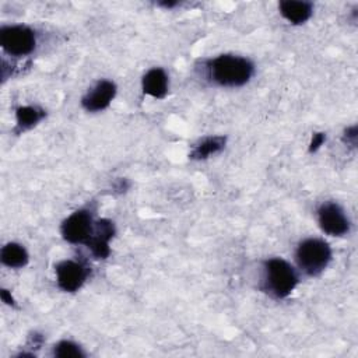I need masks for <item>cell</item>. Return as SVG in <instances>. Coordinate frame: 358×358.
<instances>
[{"instance_id":"16","label":"cell","mask_w":358,"mask_h":358,"mask_svg":"<svg viewBox=\"0 0 358 358\" xmlns=\"http://www.w3.org/2000/svg\"><path fill=\"white\" fill-rule=\"evenodd\" d=\"M324 141H326V134L324 133H315L312 136L310 143H309V152L317 151L323 145Z\"/></svg>"},{"instance_id":"17","label":"cell","mask_w":358,"mask_h":358,"mask_svg":"<svg viewBox=\"0 0 358 358\" xmlns=\"http://www.w3.org/2000/svg\"><path fill=\"white\" fill-rule=\"evenodd\" d=\"M357 126H351V127H347L345 131H344V141L347 144H351L352 147L357 144Z\"/></svg>"},{"instance_id":"15","label":"cell","mask_w":358,"mask_h":358,"mask_svg":"<svg viewBox=\"0 0 358 358\" xmlns=\"http://www.w3.org/2000/svg\"><path fill=\"white\" fill-rule=\"evenodd\" d=\"M53 355L57 358H81L85 357V352L78 344L70 340H62L55 345Z\"/></svg>"},{"instance_id":"8","label":"cell","mask_w":358,"mask_h":358,"mask_svg":"<svg viewBox=\"0 0 358 358\" xmlns=\"http://www.w3.org/2000/svg\"><path fill=\"white\" fill-rule=\"evenodd\" d=\"M115 95V83L109 80H101L81 98V105L87 112H99L110 105Z\"/></svg>"},{"instance_id":"1","label":"cell","mask_w":358,"mask_h":358,"mask_svg":"<svg viewBox=\"0 0 358 358\" xmlns=\"http://www.w3.org/2000/svg\"><path fill=\"white\" fill-rule=\"evenodd\" d=\"M253 63L238 55H220L207 63L208 78L220 87H242L252 78Z\"/></svg>"},{"instance_id":"10","label":"cell","mask_w":358,"mask_h":358,"mask_svg":"<svg viewBox=\"0 0 358 358\" xmlns=\"http://www.w3.org/2000/svg\"><path fill=\"white\" fill-rule=\"evenodd\" d=\"M168 85H169L168 76L159 67H154V69L148 70L141 80L143 92L152 98H157V99H161L166 95Z\"/></svg>"},{"instance_id":"2","label":"cell","mask_w":358,"mask_h":358,"mask_svg":"<svg viewBox=\"0 0 358 358\" xmlns=\"http://www.w3.org/2000/svg\"><path fill=\"white\" fill-rule=\"evenodd\" d=\"M298 284L295 268L280 257L264 263V289L277 298L288 296Z\"/></svg>"},{"instance_id":"11","label":"cell","mask_w":358,"mask_h":358,"mask_svg":"<svg viewBox=\"0 0 358 358\" xmlns=\"http://www.w3.org/2000/svg\"><path fill=\"white\" fill-rule=\"evenodd\" d=\"M280 14L291 24L294 25H301L306 22L312 13H313V6L308 1H294V0H285L278 4Z\"/></svg>"},{"instance_id":"19","label":"cell","mask_w":358,"mask_h":358,"mask_svg":"<svg viewBox=\"0 0 358 358\" xmlns=\"http://www.w3.org/2000/svg\"><path fill=\"white\" fill-rule=\"evenodd\" d=\"M178 4H179L178 1H161V3H158V6H162L165 8H172V7L178 6Z\"/></svg>"},{"instance_id":"9","label":"cell","mask_w":358,"mask_h":358,"mask_svg":"<svg viewBox=\"0 0 358 358\" xmlns=\"http://www.w3.org/2000/svg\"><path fill=\"white\" fill-rule=\"evenodd\" d=\"M113 235H115V225L112 221L99 220L94 224V229L87 245L95 257L98 259L108 257L110 252L109 241L113 238Z\"/></svg>"},{"instance_id":"4","label":"cell","mask_w":358,"mask_h":358,"mask_svg":"<svg viewBox=\"0 0 358 358\" xmlns=\"http://www.w3.org/2000/svg\"><path fill=\"white\" fill-rule=\"evenodd\" d=\"M0 45L11 56L29 55L36 45L35 32L25 25L1 27Z\"/></svg>"},{"instance_id":"3","label":"cell","mask_w":358,"mask_h":358,"mask_svg":"<svg viewBox=\"0 0 358 358\" xmlns=\"http://www.w3.org/2000/svg\"><path fill=\"white\" fill-rule=\"evenodd\" d=\"M295 260L305 274L317 275L329 266L331 260V249L323 239L308 238L298 245Z\"/></svg>"},{"instance_id":"12","label":"cell","mask_w":358,"mask_h":358,"mask_svg":"<svg viewBox=\"0 0 358 358\" xmlns=\"http://www.w3.org/2000/svg\"><path fill=\"white\" fill-rule=\"evenodd\" d=\"M0 260L4 266L10 268H21L27 266L29 256L22 245L15 242H8L0 250Z\"/></svg>"},{"instance_id":"18","label":"cell","mask_w":358,"mask_h":358,"mask_svg":"<svg viewBox=\"0 0 358 358\" xmlns=\"http://www.w3.org/2000/svg\"><path fill=\"white\" fill-rule=\"evenodd\" d=\"M0 296H1V299H3V302H6L7 305H10V306H14L15 305V302H14V298L11 296V294L7 291V289H1L0 291Z\"/></svg>"},{"instance_id":"7","label":"cell","mask_w":358,"mask_h":358,"mask_svg":"<svg viewBox=\"0 0 358 358\" xmlns=\"http://www.w3.org/2000/svg\"><path fill=\"white\" fill-rule=\"evenodd\" d=\"M88 275L84 264L74 260H63L56 266V281L60 289L74 292L83 287Z\"/></svg>"},{"instance_id":"14","label":"cell","mask_w":358,"mask_h":358,"mask_svg":"<svg viewBox=\"0 0 358 358\" xmlns=\"http://www.w3.org/2000/svg\"><path fill=\"white\" fill-rule=\"evenodd\" d=\"M45 110L38 106H20L15 110V120L17 127L20 130H28L38 124L45 117Z\"/></svg>"},{"instance_id":"13","label":"cell","mask_w":358,"mask_h":358,"mask_svg":"<svg viewBox=\"0 0 358 358\" xmlns=\"http://www.w3.org/2000/svg\"><path fill=\"white\" fill-rule=\"evenodd\" d=\"M227 143V138L224 136H213V137H206L204 140H201L200 143H197L192 152H190V158L200 161V159H206L214 154H218L224 150Z\"/></svg>"},{"instance_id":"5","label":"cell","mask_w":358,"mask_h":358,"mask_svg":"<svg viewBox=\"0 0 358 358\" xmlns=\"http://www.w3.org/2000/svg\"><path fill=\"white\" fill-rule=\"evenodd\" d=\"M94 220L88 210L71 213L60 227L62 236L70 243H87L94 229Z\"/></svg>"},{"instance_id":"6","label":"cell","mask_w":358,"mask_h":358,"mask_svg":"<svg viewBox=\"0 0 358 358\" xmlns=\"http://www.w3.org/2000/svg\"><path fill=\"white\" fill-rule=\"evenodd\" d=\"M320 229L331 236H343L350 231V221L344 210L334 201H324L317 208Z\"/></svg>"}]
</instances>
